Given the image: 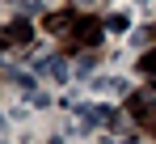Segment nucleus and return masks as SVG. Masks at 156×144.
I'll return each mask as SVG.
<instances>
[{
  "label": "nucleus",
  "mask_w": 156,
  "mask_h": 144,
  "mask_svg": "<svg viewBox=\"0 0 156 144\" xmlns=\"http://www.w3.org/2000/svg\"><path fill=\"white\" fill-rule=\"evenodd\" d=\"M76 110H80V119L89 123V127H101V123L114 119V110H110V106H76Z\"/></svg>",
  "instance_id": "f257e3e1"
},
{
  "label": "nucleus",
  "mask_w": 156,
  "mask_h": 144,
  "mask_svg": "<svg viewBox=\"0 0 156 144\" xmlns=\"http://www.w3.org/2000/svg\"><path fill=\"white\" fill-rule=\"evenodd\" d=\"M38 9H47V0H21V13H38Z\"/></svg>",
  "instance_id": "f03ea898"
},
{
  "label": "nucleus",
  "mask_w": 156,
  "mask_h": 144,
  "mask_svg": "<svg viewBox=\"0 0 156 144\" xmlns=\"http://www.w3.org/2000/svg\"><path fill=\"white\" fill-rule=\"evenodd\" d=\"M127 144H139V140H127Z\"/></svg>",
  "instance_id": "7ed1b4c3"
},
{
  "label": "nucleus",
  "mask_w": 156,
  "mask_h": 144,
  "mask_svg": "<svg viewBox=\"0 0 156 144\" xmlns=\"http://www.w3.org/2000/svg\"><path fill=\"white\" fill-rule=\"evenodd\" d=\"M135 4H144V0H135Z\"/></svg>",
  "instance_id": "20e7f679"
}]
</instances>
